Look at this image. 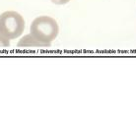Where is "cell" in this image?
<instances>
[{
  "label": "cell",
  "instance_id": "obj_1",
  "mask_svg": "<svg viewBox=\"0 0 136 114\" xmlns=\"http://www.w3.org/2000/svg\"><path fill=\"white\" fill-rule=\"evenodd\" d=\"M31 35L36 37L45 46H50L59 32L58 24L53 18L40 16L36 18L30 27Z\"/></svg>",
  "mask_w": 136,
  "mask_h": 114
},
{
  "label": "cell",
  "instance_id": "obj_2",
  "mask_svg": "<svg viewBox=\"0 0 136 114\" xmlns=\"http://www.w3.org/2000/svg\"><path fill=\"white\" fill-rule=\"evenodd\" d=\"M25 21L16 11H6L0 15V34L8 39H15L24 33Z\"/></svg>",
  "mask_w": 136,
  "mask_h": 114
},
{
  "label": "cell",
  "instance_id": "obj_3",
  "mask_svg": "<svg viewBox=\"0 0 136 114\" xmlns=\"http://www.w3.org/2000/svg\"><path fill=\"white\" fill-rule=\"evenodd\" d=\"M18 46L19 47H45V44L31 34L23 36L19 40Z\"/></svg>",
  "mask_w": 136,
  "mask_h": 114
},
{
  "label": "cell",
  "instance_id": "obj_4",
  "mask_svg": "<svg viewBox=\"0 0 136 114\" xmlns=\"http://www.w3.org/2000/svg\"><path fill=\"white\" fill-rule=\"evenodd\" d=\"M10 45V39L0 34V47H7Z\"/></svg>",
  "mask_w": 136,
  "mask_h": 114
},
{
  "label": "cell",
  "instance_id": "obj_5",
  "mask_svg": "<svg viewBox=\"0 0 136 114\" xmlns=\"http://www.w3.org/2000/svg\"><path fill=\"white\" fill-rule=\"evenodd\" d=\"M69 1H70V0H51V2L56 4V5H63V4L68 3Z\"/></svg>",
  "mask_w": 136,
  "mask_h": 114
}]
</instances>
